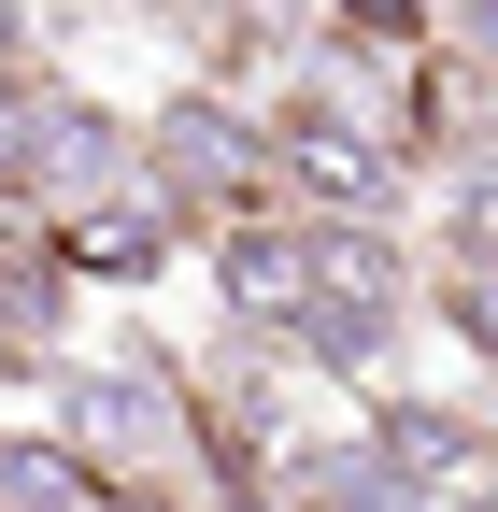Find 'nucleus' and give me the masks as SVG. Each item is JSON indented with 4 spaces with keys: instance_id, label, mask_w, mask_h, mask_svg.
Masks as SVG:
<instances>
[{
    "instance_id": "obj_1",
    "label": "nucleus",
    "mask_w": 498,
    "mask_h": 512,
    "mask_svg": "<svg viewBox=\"0 0 498 512\" xmlns=\"http://www.w3.org/2000/svg\"><path fill=\"white\" fill-rule=\"evenodd\" d=\"M413 313V256L385 228H299V328H370L385 342Z\"/></svg>"
},
{
    "instance_id": "obj_2",
    "label": "nucleus",
    "mask_w": 498,
    "mask_h": 512,
    "mask_svg": "<svg viewBox=\"0 0 498 512\" xmlns=\"http://www.w3.org/2000/svg\"><path fill=\"white\" fill-rule=\"evenodd\" d=\"M171 242H185V228L129 185V200L57 214V228H43V271H57V285H157V271H171Z\"/></svg>"
},
{
    "instance_id": "obj_3",
    "label": "nucleus",
    "mask_w": 498,
    "mask_h": 512,
    "mask_svg": "<svg viewBox=\"0 0 498 512\" xmlns=\"http://www.w3.org/2000/svg\"><path fill=\"white\" fill-rule=\"evenodd\" d=\"M214 285H228V328L242 342H285L299 328V228L285 214H228L214 228Z\"/></svg>"
}]
</instances>
